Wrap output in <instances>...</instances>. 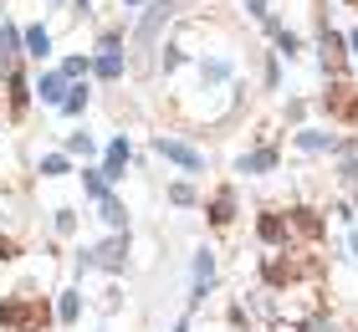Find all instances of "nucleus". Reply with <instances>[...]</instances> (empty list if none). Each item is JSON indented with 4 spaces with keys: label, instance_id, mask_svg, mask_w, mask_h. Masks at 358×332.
<instances>
[{
    "label": "nucleus",
    "instance_id": "f3484780",
    "mask_svg": "<svg viewBox=\"0 0 358 332\" xmlns=\"http://www.w3.org/2000/svg\"><path fill=\"white\" fill-rule=\"evenodd\" d=\"M87 97H92V92H87V82H77V87L67 92V103H62V108H67V113H83V108H87Z\"/></svg>",
    "mask_w": 358,
    "mask_h": 332
},
{
    "label": "nucleus",
    "instance_id": "39448f33",
    "mask_svg": "<svg viewBox=\"0 0 358 332\" xmlns=\"http://www.w3.org/2000/svg\"><path fill=\"white\" fill-rule=\"evenodd\" d=\"M92 72L97 77H123V36H118V31H108V36L103 41H97V62H92Z\"/></svg>",
    "mask_w": 358,
    "mask_h": 332
},
{
    "label": "nucleus",
    "instance_id": "412c9836",
    "mask_svg": "<svg viewBox=\"0 0 358 332\" xmlns=\"http://www.w3.org/2000/svg\"><path fill=\"white\" fill-rule=\"evenodd\" d=\"M87 72V57H67L62 62V77H83Z\"/></svg>",
    "mask_w": 358,
    "mask_h": 332
},
{
    "label": "nucleus",
    "instance_id": "1a4fd4ad",
    "mask_svg": "<svg viewBox=\"0 0 358 332\" xmlns=\"http://www.w3.org/2000/svg\"><path fill=\"white\" fill-rule=\"evenodd\" d=\"M236 169H241V174H271V169H276V148H271V143L251 148V154L236 159Z\"/></svg>",
    "mask_w": 358,
    "mask_h": 332
},
{
    "label": "nucleus",
    "instance_id": "20e7f679",
    "mask_svg": "<svg viewBox=\"0 0 358 332\" xmlns=\"http://www.w3.org/2000/svg\"><path fill=\"white\" fill-rule=\"evenodd\" d=\"M154 154L169 159V164H179L185 174H205V154H200L194 143H185V138H169V133H159V138H154Z\"/></svg>",
    "mask_w": 358,
    "mask_h": 332
},
{
    "label": "nucleus",
    "instance_id": "4468645a",
    "mask_svg": "<svg viewBox=\"0 0 358 332\" xmlns=\"http://www.w3.org/2000/svg\"><path fill=\"white\" fill-rule=\"evenodd\" d=\"M26 52H31V57H46V52H52V31H46V26H31V31H26Z\"/></svg>",
    "mask_w": 358,
    "mask_h": 332
},
{
    "label": "nucleus",
    "instance_id": "ddd939ff",
    "mask_svg": "<svg viewBox=\"0 0 358 332\" xmlns=\"http://www.w3.org/2000/svg\"><path fill=\"white\" fill-rule=\"evenodd\" d=\"M103 220H108L113 230H128V210H123V199H118V194H108V199H103Z\"/></svg>",
    "mask_w": 358,
    "mask_h": 332
},
{
    "label": "nucleus",
    "instance_id": "f03ea898",
    "mask_svg": "<svg viewBox=\"0 0 358 332\" xmlns=\"http://www.w3.org/2000/svg\"><path fill=\"white\" fill-rule=\"evenodd\" d=\"M77 266H103V271H123V266H128V230H118V236H108V240L87 245V251L77 256Z\"/></svg>",
    "mask_w": 358,
    "mask_h": 332
},
{
    "label": "nucleus",
    "instance_id": "aec40b11",
    "mask_svg": "<svg viewBox=\"0 0 358 332\" xmlns=\"http://www.w3.org/2000/svg\"><path fill=\"white\" fill-rule=\"evenodd\" d=\"M276 41H282V46H276V52H282V57H297V52H302V41L292 36V31H276Z\"/></svg>",
    "mask_w": 358,
    "mask_h": 332
},
{
    "label": "nucleus",
    "instance_id": "f257e3e1",
    "mask_svg": "<svg viewBox=\"0 0 358 332\" xmlns=\"http://www.w3.org/2000/svg\"><path fill=\"white\" fill-rule=\"evenodd\" d=\"M0 327L6 332H46L52 327V307L36 291H15V296L0 302Z\"/></svg>",
    "mask_w": 358,
    "mask_h": 332
},
{
    "label": "nucleus",
    "instance_id": "b1692460",
    "mask_svg": "<svg viewBox=\"0 0 358 332\" xmlns=\"http://www.w3.org/2000/svg\"><path fill=\"white\" fill-rule=\"evenodd\" d=\"M10 256H15V240L6 236V230H0V261H10Z\"/></svg>",
    "mask_w": 358,
    "mask_h": 332
},
{
    "label": "nucleus",
    "instance_id": "a211bd4d",
    "mask_svg": "<svg viewBox=\"0 0 358 332\" xmlns=\"http://www.w3.org/2000/svg\"><path fill=\"white\" fill-rule=\"evenodd\" d=\"M338 179H343V185L353 189V185H358V159H348V154L338 159Z\"/></svg>",
    "mask_w": 358,
    "mask_h": 332
},
{
    "label": "nucleus",
    "instance_id": "6e6552de",
    "mask_svg": "<svg viewBox=\"0 0 358 332\" xmlns=\"http://www.w3.org/2000/svg\"><path fill=\"white\" fill-rule=\"evenodd\" d=\"M169 15H174V0H154V10L143 15V26H138V52H149V46H154V36L164 31Z\"/></svg>",
    "mask_w": 358,
    "mask_h": 332
},
{
    "label": "nucleus",
    "instance_id": "0eeeda50",
    "mask_svg": "<svg viewBox=\"0 0 358 332\" xmlns=\"http://www.w3.org/2000/svg\"><path fill=\"white\" fill-rule=\"evenodd\" d=\"M205 215H210V230H225V225H236V189L225 185L205 199Z\"/></svg>",
    "mask_w": 358,
    "mask_h": 332
},
{
    "label": "nucleus",
    "instance_id": "2eb2a0df",
    "mask_svg": "<svg viewBox=\"0 0 358 332\" xmlns=\"http://www.w3.org/2000/svg\"><path fill=\"white\" fill-rule=\"evenodd\" d=\"M83 189H87L92 199H108V174H103V169H87V174H83Z\"/></svg>",
    "mask_w": 358,
    "mask_h": 332
},
{
    "label": "nucleus",
    "instance_id": "f8f14e48",
    "mask_svg": "<svg viewBox=\"0 0 358 332\" xmlns=\"http://www.w3.org/2000/svg\"><path fill=\"white\" fill-rule=\"evenodd\" d=\"M77 317H83V291H77V287H67V291H62V302H57V322H77Z\"/></svg>",
    "mask_w": 358,
    "mask_h": 332
},
{
    "label": "nucleus",
    "instance_id": "423d86ee",
    "mask_svg": "<svg viewBox=\"0 0 358 332\" xmlns=\"http://www.w3.org/2000/svg\"><path fill=\"white\" fill-rule=\"evenodd\" d=\"M210 287H215V256L210 251H194V281H189V307H200Z\"/></svg>",
    "mask_w": 358,
    "mask_h": 332
},
{
    "label": "nucleus",
    "instance_id": "393cba45",
    "mask_svg": "<svg viewBox=\"0 0 358 332\" xmlns=\"http://www.w3.org/2000/svg\"><path fill=\"white\" fill-rule=\"evenodd\" d=\"M246 6H251V15H266V0H246Z\"/></svg>",
    "mask_w": 358,
    "mask_h": 332
},
{
    "label": "nucleus",
    "instance_id": "cd10ccee",
    "mask_svg": "<svg viewBox=\"0 0 358 332\" xmlns=\"http://www.w3.org/2000/svg\"><path fill=\"white\" fill-rule=\"evenodd\" d=\"M123 6H138V0H123Z\"/></svg>",
    "mask_w": 358,
    "mask_h": 332
},
{
    "label": "nucleus",
    "instance_id": "9b49d317",
    "mask_svg": "<svg viewBox=\"0 0 358 332\" xmlns=\"http://www.w3.org/2000/svg\"><path fill=\"white\" fill-rule=\"evenodd\" d=\"M36 92H41V103H52V108H62V103H67V77H62V72H41V82H36Z\"/></svg>",
    "mask_w": 358,
    "mask_h": 332
},
{
    "label": "nucleus",
    "instance_id": "a878e982",
    "mask_svg": "<svg viewBox=\"0 0 358 332\" xmlns=\"http://www.w3.org/2000/svg\"><path fill=\"white\" fill-rule=\"evenodd\" d=\"M348 251H353V256H358V230H353V236H348Z\"/></svg>",
    "mask_w": 358,
    "mask_h": 332
},
{
    "label": "nucleus",
    "instance_id": "bb28decb",
    "mask_svg": "<svg viewBox=\"0 0 358 332\" xmlns=\"http://www.w3.org/2000/svg\"><path fill=\"white\" fill-rule=\"evenodd\" d=\"M353 52H358V31H353Z\"/></svg>",
    "mask_w": 358,
    "mask_h": 332
},
{
    "label": "nucleus",
    "instance_id": "9d476101",
    "mask_svg": "<svg viewBox=\"0 0 358 332\" xmlns=\"http://www.w3.org/2000/svg\"><path fill=\"white\" fill-rule=\"evenodd\" d=\"M128 159H134V148H128V138H113V143H108V159H103V174H108V185H113V179H123V174H128Z\"/></svg>",
    "mask_w": 358,
    "mask_h": 332
},
{
    "label": "nucleus",
    "instance_id": "dca6fc26",
    "mask_svg": "<svg viewBox=\"0 0 358 332\" xmlns=\"http://www.w3.org/2000/svg\"><path fill=\"white\" fill-rule=\"evenodd\" d=\"M67 169H72V164H67V154H46V159H41V174H46V179H62Z\"/></svg>",
    "mask_w": 358,
    "mask_h": 332
},
{
    "label": "nucleus",
    "instance_id": "5701e85b",
    "mask_svg": "<svg viewBox=\"0 0 358 332\" xmlns=\"http://www.w3.org/2000/svg\"><path fill=\"white\" fill-rule=\"evenodd\" d=\"M72 225H77V215H72L67 205H62V210H57V230H62V236H67V230H72Z\"/></svg>",
    "mask_w": 358,
    "mask_h": 332
},
{
    "label": "nucleus",
    "instance_id": "4be33fe9",
    "mask_svg": "<svg viewBox=\"0 0 358 332\" xmlns=\"http://www.w3.org/2000/svg\"><path fill=\"white\" fill-rule=\"evenodd\" d=\"M67 148H72V154H92V138H87V133H72Z\"/></svg>",
    "mask_w": 358,
    "mask_h": 332
},
{
    "label": "nucleus",
    "instance_id": "7ed1b4c3",
    "mask_svg": "<svg viewBox=\"0 0 358 332\" xmlns=\"http://www.w3.org/2000/svg\"><path fill=\"white\" fill-rule=\"evenodd\" d=\"M322 108L333 113L338 128H358V87L353 82H333V87L322 92Z\"/></svg>",
    "mask_w": 358,
    "mask_h": 332
},
{
    "label": "nucleus",
    "instance_id": "6ab92c4d",
    "mask_svg": "<svg viewBox=\"0 0 358 332\" xmlns=\"http://www.w3.org/2000/svg\"><path fill=\"white\" fill-rule=\"evenodd\" d=\"M169 205H194V189L179 179V185H169Z\"/></svg>",
    "mask_w": 358,
    "mask_h": 332
}]
</instances>
